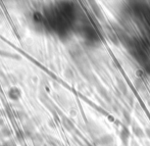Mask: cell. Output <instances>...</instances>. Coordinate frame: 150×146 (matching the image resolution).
Wrapping results in <instances>:
<instances>
[{
	"mask_svg": "<svg viewBox=\"0 0 150 146\" xmlns=\"http://www.w3.org/2000/svg\"><path fill=\"white\" fill-rule=\"evenodd\" d=\"M147 133H148V137H150V129H147V131H146Z\"/></svg>",
	"mask_w": 150,
	"mask_h": 146,
	"instance_id": "obj_1",
	"label": "cell"
}]
</instances>
